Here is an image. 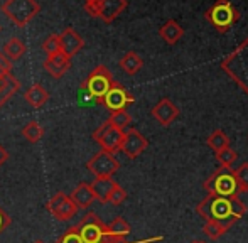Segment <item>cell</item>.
<instances>
[{
	"label": "cell",
	"instance_id": "21",
	"mask_svg": "<svg viewBox=\"0 0 248 243\" xmlns=\"http://www.w3.org/2000/svg\"><path fill=\"white\" fill-rule=\"evenodd\" d=\"M24 96H26V102L29 103L31 106H34V108H41V106L49 100V93H47L46 90L43 88V85H39V83H34L26 91Z\"/></svg>",
	"mask_w": 248,
	"mask_h": 243
},
{
	"label": "cell",
	"instance_id": "5",
	"mask_svg": "<svg viewBox=\"0 0 248 243\" xmlns=\"http://www.w3.org/2000/svg\"><path fill=\"white\" fill-rule=\"evenodd\" d=\"M115 83L117 81L113 79V75L110 73V69H108L107 66L100 64L90 73V76L81 85V88L86 90L92 98H95L96 102L101 103L105 96H107V93L113 88Z\"/></svg>",
	"mask_w": 248,
	"mask_h": 243
},
{
	"label": "cell",
	"instance_id": "3",
	"mask_svg": "<svg viewBox=\"0 0 248 243\" xmlns=\"http://www.w3.org/2000/svg\"><path fill=\"white\" fill-rule=\"evenodd\" d=\"M204 19L219 34H225L240 20V10L230 0H216L204 12Z\"/></svg>",
	"mask_w": 248,
	"mask_h": 243
},
{
	"label": "cell",
	"instance_id": "1",
	"mask_svg": "<svg viewBox=\"0 0 248 243\" xmlns=\"http://www.w3.org/2000/svg\"><path fill=\"white\" fill-rule=\"evenodd\" d=\"M219 68L248 95V36L219 62Z\"/></svg>",
	"mask_w": 248,
	"mask_h": 243
},
{
	"label": "cell",
	"instance_id": "8",
	"mask_svg": "<svg viewBox=\"0 0 248 243\" xmlns=\"http://www.w3.org/2000/svg\"><path fill=\"white\" fill-rule=\"evenodd\" d=\"M124 137H125V132L117 128L115 125H111L108 120L105 122V123H101L100 127L93 132V138H95V142L100 144L101 151L111 152V154L120 151Z\"/></svg>",
	"mask_w": 248,
	"mask_h": 243
},
{
	"label": "cell",
	"instance_id": "36",
	"mask_svg": "<svg viewBox=\"0 0 248 243\" xmlns=\"http://www.w3.org/2000/svg\"><path fill=\"white\" fill-rule=\"evenodd\" d=\"M7 159H9V154H7V151L2 147V144H0V166H2V164H5V162H7Z\"/></svg>",
	"mask_w": 248,
	"mask_h": 243
},
{
	"label": "cell",
	"instance_id": "6",
	"mask_svg": "<svg viewBox=\"0 0 248 243\" xmlns=\"http://www.w3.org/2000/svg\"><path fill=\"white\" fill-rule=\"evenodd\" d=\"M2 12L16 26L24 27L41 12V5L36 0H7L2 5Z\"/></svg>",
	"mask_w": 248,
	"mask_h": 243
},
{
	"label": "cell",
	"instance_id": "22",
	"mask_svg": "<svg viewBox=\"0 0 248 243\" xmlns=\"http://www.w3.org/2000/svg\"><path fill=\"white\" fill-rule=\"evenodd\" d=\"M108 233H110L111 240L115 243H125V238L130 235V225H128L124 218H115V220L108 225Z\"/></svg>",
	"mask_w": 248,
	"mask_h": 243
},
{
	"label": "cell",
	"instance_id": "18",
	"mask_svg": "<svg viewBox=\"0 0 248 243\" xmlns=\"http://www.w3.org/2000/svg\"><path fill=\"white\" fill-rule=\"evenodd\" d=\"M159 36L162 37V41L169 46L177 44L184 37V29L181 27L179 22H176L174 19L167 20L166 24H162L159 29Z\"/></svg>",
	"mask_w": 248,
	"mask_h": 243
},
{
	"label": "cell",
	"instance_id": "2",
	"mask_svg": "<svg viewBox=\"0 0 248 243\" xmlns=\"http://www.w3.org/2000/svg\"><path fill=\"white\" fill-rule=\"evenodd\" d=\"M202 187H204L206 193L213 194V196L233 197L242 194L235 178V171L232 167H218L202 182Z\"/></svg>",
	"mask_w": 248,
	"mask_h": 243
},
{
	"label": "cell",
	"instance_id": "28",
	"mask_svg": "<svg viewBox=\"0 0 248 243\" xmlns=\"http://www.w3.org/2000/svg\"><path fill=\"white\" fill-rule=\"evenodd\" d=\"M108 122H110L111 125H115L117 128H120V130L125 132V128L132 123V117H130V113H128L127 110H120V112L111 113Z\"/></svg>",
	"mask_w": 248,
	"mask_h": 243
},
{
	"label": "cell",
	"instance_id": "40",
	"mask_svg": "<svg viewBox=\"0 0 248 243\" xmlns=\"http://www.w3.org/2000/svg\"><path fill=\"white\" fill-rule=\"evenodd\" d=\"M125 243H127V242H125Z\"/></svg>",
	"mask_w": 248,
	"mask_h": 243
},
{
	"label": "cell",
	"instance_id": "26",
	"mask_svg": "<svg viewBox=\"0 0 248 243\" xmlns=\"http://www.w3.org/2000/svg\"><path fill=\"white\" fill-rule=\"evenodd\" d=\"M215 157L219 167H232L233 162H236V159H238V152L232 147H226V149H223V151L216 152Z\"/></svg>",
	"mask_w": 248,
	"mask_h": 243
},
{
	"label": "cell",
	"instance_id": "14",
	"mask_svg": "<svg viewBox=\"0 0 248 243\" xmlns=\"http://www.w3.org/2000/svg\"><path fill=\"white\" fill-rule=\"evenodd\" d=\"M150 115L159 122L162 127H169V125H172L174 122L179 119L181 110L169 98H162L159 100L157 105H154V108L150 110Z\"/></svg>",
	"mask_w": 248,
	"mask_h": 243
},
{
	"label": "cell",
	"instance_id": "25",
	"mask_svg": "<svg viewBox=\"0 0 248 243\" xmlns=\"http://www.w3.org/2000/svg\"><path fill=\"white\" fill-rule=\"evenodd\" d=\"M206 145H208L209 149H213V151H215V154H216V152L230 147V137L225 134V130H221V128H216V130L213 132L208 138H206Z\"/></svg>",
	"mask_w": 248,
	"mask_h": 243
},
{
	"label": "cell",
	"instance_id": "35",
	"mask_svg": "<svg viewBox=\"0 0 248 243\" xmlns=\"http://www.w3.org/2000/svg\"><path fill=\"white\" fill-rule=\"evenodd\" d=\"M9 225H10V216L2 210V208H0V235L9 228Z\"/></svg>",
	"mask_w": 248,
	"mask_h": 243
},
{
	"label": "cell",
	"instance_id": "15",
	"mask_svg": "<svg viewBox=\"0 0 248 243\" xmlns=\"http://www.w3.org/2000/svg\"><path fill=\"white\" fill-rule=\"evenodd\" d=\"M44 68L46 71L49 73L52 78H61L64 76V73L69 71L71 68V58H68L64 53H56V54H51V56L46 58L44 61Z\"/></svg>",
	"mask_w": 248,
	"mask_h": 243
},
{
	"label": "cell",
	"instance_id": "32",
	"mask_svg": "<svg viewBox=\"0 0 248 243\" xmlns=\"http://www.w3.org/2000/svg\"><path fill=\"white\" fill-rule=\"evenodd\" d=\"M232 210H233V216L242 220V218L247 214L248 208H247V204L240 199V196H233L232 197Z\"/></svg>",
	"mask_w": 248,
	"mask_h": 243
},
{
	"label": "cell",
	"instance_id": "7",
	"mask_svg": "<svg viewBox=\"0 0 248 243\" xmlns=\"http://www.w3.org/2000/svg\"><path fill=\"white\" fill-rule=\"evenodd\" d=\"M86 12L110 24L127 9V0H86Z\"/></svg>",
	"mask_w": 248,
	"mask_h": 243
},
{
	"label": "cell",
	"instance_id": "37",
	"mask_svg": "<svg viewBox=\"0 0 248 243\" xmlns=\"http://www.w3.org/2000/svg\"><path fill=\"white\" fill-rule=\"evenodd\" d=\"M191 243H206V242H201V240H194V242H191Z\"/></svg>",
	"mask_w": 248,
	"mask_h": 243
},
{
	"label": "cell",
	"instance_id": "13",
	"mask_svg": "<svg viewBox=\"0 0 248 243\" xmlns=\"http://www.w3.org/2000/svg\"><path fill=\"white\" fill-rule=\"evenodd\" d=\"M149 147V142L137 128H128L125 130V137L124 142H122L120 151L127 155L128 159H137L145 149Z\"/></svg>",
	"mask_w": 248,
	"mask_h": 243
},
{
	"label": "cell",
	"instance_id": "17",
	"mask_svg": "<svg viewBox=\"0 0 248 243\" xmlns=\"http://www.w3.org/2000/svg\"><path fill=\"white\" fill-rule=\"evenodd\" d=\"M71 199L75 201V204L78 206V210H86L93 204V201L96 199L95 193H93L92 184L88 182H79L78 186L73 189Z\"/></svg>",
	"mask_w": 248,
	"mask_h": 243
},
{
	"label": "cell",
	"instance_id": "11",
	"mask_svg": "<svg viewBox=\"0 0 248 243\" xmlns=\"http://www.w3.org/2000/svg\"><path fill=\"white\" fill-rule=\"evenodd\" d=\"M47 211L59 221H66V220H71L73 216L76 214L78 211V206L75 204V201L71 199V196L64 193H58L47 201L46 204Z\"/></svg>",
	"mask_w": 248,
	"mask_h": 243
},
{
	"label": "cell",
	"instance_id": "34",
	"mask_svg": "<svg viewBox=\"0 0 248 243\" xmlns=\"http://www.w3.org/2000/svg\"><path fill=\"white\" fill-rule=\"evenodd\" d=\"M12 73V62L3 56V53H0V75H10Z\"/></svg>",
	"mask_w": 248,
	"mask_h": 243
},
{
	"label": "cell",
	"instance_id": "39",
	"mask_svg": "<svg viewBox=\"0 0 248 243\" xmlns=\"http://www.w3.org/2000/svg\"><path fill=\"white\" fill-rule=\"evenodd\" d=\"M0 29H2V27H0Z\"/></svg>",
	"mask_w": 248,
	"mask_h": 243
},
{
	"label": "cell",
	"instance_id": "20",
	"mask_svg": "<svg viewBox=\"0 0 248 243\" xmlns=\"http://www.w3.org/2000/svg\"><path fill=\"white\" fill-rule=\"evenodd\" d=\"M118 182L113 181V178H95V181L92 182V187H93V193H95L96 199L100 203H108L110 199L111 193H113L115 186Z\"/></svg>",
	"mask_w": 248,
	"mask_h": 243
},
{
	"label": "cell",
	"instance_id": "16",
	"mask_svg": "<svg viewBox=\"0 0 248 243\" xmlns=\"http://www.w3.org/2000/svg\"><path fill=\"white\" fill-rule=\"evenodd\" d=\"M59 36H61V51L68 58H73L79 49H83V46H85L83 37L79 36L78 32H75V29H71V27L64 29Z\"/></svg>",
	"mask_w": 248,
	"mask_h": 243
},
{
	"label": "cell",
	"instance_id": "30",
	"mask_svg": "<svg viewBox=\"0 0 248 243\" xmlns=\"http://www.w3.org/2000/svg\"><path fill=\"white\" fill-rule=\"evenodd\" d=\"M235 178L242 193H248V162H243L240 167L235 169Z\"/></svg>",
	"mask_w": 248,
	"mask_h": 243
},
{
	"label": "cell",
	"instance_id": "19",
	"mask_svg": "<svg viewBox=\"0 0 248 243\" xmlns=\"http://www.w3.org/2000/svg\"><path fill=\"white\" fill-rule=\"evenodd\" d=\"M236 223V220H230V221H215V220H208L202 227V233L206 235L211 240H218L223 235H226L230 231V228Z\"/></svg>",
	"mask_w": 248,
	"mask_h": 243
},
{
	"label": "cell",
	"instance_id": "12",
	"mask_svg": "<svg viewBox=\"0 0 248 243\" xmlns=\"http://www.w3.org/2000/svg\"><path fill=\"white\" fill-rule=\"evenodd\" d=\"M135 102V98L124 88L122 85L115 83L113 88L107 93V96L103 98L101 105H105V108L110 110V113L113 112H120V110H127L128 105Z\"/></svg>",
	"mask_w": 248,
	"mask_h": 243
},
{
	"label": "cell",
	"instance_id": "31",
	"mask_svg": "<svg viewBox=\"0 0 248 243\" xmlns=\"http://www.w3.org/2000/svg\"><path fill=\"white\" fill-rule=\"evenodd\" d=\"M58 243H85V240H83L81 235H79L78 227H71V228H68V231H66L64 235L59 237Z\"/></svg>",
	"mask_w": 248,
	"mask_h": 243
},
{
	"label": "cell",
	"instance_id": "24",
	"mask_svg": "<svg viewBox=\"0 0 248 243\" xmlns=\"http://www.w3.org/2000/svg\"><path fill=\"white\" fill-rule=\"evenodd\" d=\"M26 51H27L26 44H24L19 37H12V39H9L5 44H3L2 53H3V56H5L7 60L12 62V61L20 60V58L26 54Z\"/></svg>",
	"mask_w": 248,
	"mask_h": 243
},
{
	"label": "cell",
	"instance_id": "9",
	"mask_svg": "<svg viewBox=\"0 0 248 243\" xmlns=\"http://www.w3.org/2000/svg\"><path fill=\"white\" fill-rule=\"evenodd\" d=\"M76 227L85 243H103L108 237V225H105L95 213H88Z\"/></svg>",
	"mask_w": 248,
	"mask_h": 243
},
{
	"label": "cell",
	"instance_id": "29",
	"mask_svg": "<svg viewBox=\"0 0 248 243\" xmlns=\"http://www.w3.org/2000/svg\"><path fill=\"white\" fill-rule=\"evenodd\" d=\"M43 49L46 51L47 56L56 54V53H61V36H59V34H51V36L43 43Z\"/></svg>",
	"mask_w": 248,
	"mask_h": 243
},
{
	"label": "cell",
	"instance_id": "4",
	"mask_svg": "<svg viewBox=\"0 0 248 243\" xmlns=\"http://www.w3.org/2000/svg\"><path fill=\"white\" fill-rule=\"evenodd\" d=\"M196 211L201 218L208 220H215V221H230V220H236L238 218L233 216V210H232V197H223V196H213L208 194L204 199L196 206Z\"/></svg>",
	"mask_w": 248,
	"mask_h": 243
},
{
	"label": "cell",
	"instance_id": "38",
	"mask_svg": "<svg viewBox=\"0 0 248 243\" xmlns=\"http://www.w3.org/2000/svg\"><path fill=\"white\" fill-rule=\"evenodd\" d=\"M34 243H44L43 240H36V242H34Z\"/></svg>",
	"mask_w": 248,
	"mask_h": 243
},
{
	"label": "cell",
	"instance_id": "27",
	"mask_svg": "<svg viewBox=\"0 0 248 243\" xmlns=\"http://www.w3.org/2000/svg\"><path fill=\"white\" fill-rule=\"evenodd\" d=\"M22 135L27 138L29 142H39L41 140V137L44 135V130H43V127H41L39 123H37L36 120H32V122H29V123L26 125V127L22 128Z\"/></svg>",
	"mask_w": 248,
	"mask_h": 243
},
{
	"label": "cell",
	"instance_id": "33",
	"mask_svg": "<svg viewBox=\"0 0 248 243\" xmlns=\"http://www.w3.org/2000/svg\"><path fill=\"white\" fill-rule=\"evenodd\" d=\"M125 199H127V191H125L120 184H117L113 193H111L110 199H108V203L113 204V206H120L122 203H125Z\"/></svg>",
	"mask_w": 248,
	"mask_h": 243
},
{
	"label": "cell",
	"instance_id": "23",
	"mask_svg": "<svg viewBox=\"0 0 248 243\" xmlns=\"http://www.w3.org/2000/svg\"><path fill=\"white\" fill-rule=\"evenodd\" d=\"M118 64H120L122 71L127 73L128 76L137 75V73L140 71L142 68H144V61H142V58L139 56L135 51H128V53L125 54L124 58H122Z\"/></svg>",
	"mask_w": 248,
	"mask_h": 243
},
{
	"label": "cell",
	"instance_id": "10",
	"mask_svg": "<svg viewBox=\"0 0 248 243\" xmlns=\"http://www.w3.org/2000/svg\"><path fill=\"white\" fill-rule=\"evenodd\" d=\"M86 169L95 178H111L120 169V162L117 161L115 154L107 151H100L98 154H95L86 162Z\"/></svg>",
	"mask_w": 248,
	"mask_h": 243
}]
</instances>
